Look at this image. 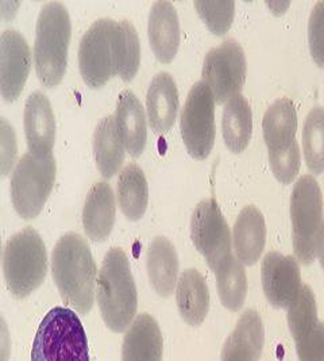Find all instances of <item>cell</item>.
Segmentation results:
<instances>
[{"instance_id":"52a82bcc","label":"cell","mask_w":324,"mask_h":361,"mask_svg":"<svg viewBox=\"0 0 324 361\" xmlns=\"http://www.w3.org/2000/svg\"><path fill=\"white\" fill-rule=\"evenodd\" d=\"M323 216L319 183L312 175H304L296 181L291 195L292 244L296 259L304 265H309L316 257Z\"/></svg>"},{"instance_id":"ffe728a7","label":"cell","mask_w":324,"mask_h":361,"mask_svg":"<svg viewBox=\"0 0 324 361\" xmlns=\"http://www.w3.org/2000/svg\"><path fill=\"white\" fill-rule=\"evenodd\" d=\"M232 243L237 259L244 265H254L261 259L266 243V225L256 206L243 207L237 216Z\"/></svg>"},{"instance_id":"cb8c5ba5","label":"cell","mask_w":324,"mask_h":361,"mask_svg":"<svg viewBox=\"0 0 324 361\" xmlns=\"http://www.w3.org/2000/svg\"><path fill=\"white\" fill-rule=\"evenodd\" d=\"M262 130L269 152L288 148L297 141V113L291 99H277L266 110L262 121Z\"/></svg>"},{"instance_id":"8d00e7d4","label":"cell","mask_w":324,"mask_h":361,"mask_svg":"<svg viewBox=\"0 0 324 361\" xmlns=\"http://www.w3.org/2000/svg\"><path fill=\"white\" fill-rule=\"evenodd\" d=\"M269 7H270V10L275 13V14H281V13H284L288 7H289V1H285V3H282V1H268L266 3Z\"/></svg>"},{"instance_id":"d6a6232c","label":"cell","mask_w":324,"mask_h":361,"mask_svg":"<svg viewBox=\"0 0 324 361\" xmlns=\"http://www.w3.org/2000/svg\"><path fill=\"white\" fill-rule=\"evenodd\" d=\"M308 42L313 61L324 68V0L318 1L308 20Z\"/></svg>"},{"instance_id":"1f68e13d","label":"cell","mask_w":324,"mask_h":361,"mask_svg":"<svg viewBox=\"0 0 324 361\" xmlns=\"http://www.w3.org/2000/svg\"><path fill=\"white\" fill-rule=\"evenodd\" d=\"M269 161L277 180L282 184L292 183L301 165V153L297 141L288 148L269 152Z\"/></svg>"},{"instance_id":"ba28073f","label":"cell","mask_w":324,"mask_h":361,"mask_svg":"<svg viewBox=\"0 0 324 361\" xmlns=\"http://www.w3.org/2000/svg\"><path fill=\"white\" fill-rule=\"evenodd\" d=\"M56 160L23 154L11 178V200L16 213L25 219L35 218L44 209L56 180Z\"/></svg>"},{"instance_id":"603a6c76","label":"cell","mask_w":324,"mask_h":361,"mask_svg":"<svg viewBox=\"0 0 324 361\" xmlns=\"http://www.w3.org/2000/svg\"><path fill=\"white\" fill-rule=\"evenodd\" d=\"M176 302L180 315L188 325L199 326L204 322L210 310V290L199 271L189 268L181 274Z\"/></svg>"},{"instance_id":"7c38bea8","label":"cell","mask_w":324,"mask_h":361,"mask_svg":"<svg viewBox=\"0 0 324 361\" xmlns=\"http://www.w3.org/2000/svg\"><path fill=\"white\" fill-rule=\"evenodd\" d=\"M263 293L277 309H288L301 290V274L297 259L269 252L261 267Z\"/></svg>"},{"instance_id":"9a60e30c","label":"cell","mask_w":324,"mask_h":361,"mask_svg":"<svg viewBox=\"0 0 324 361\" xmlns=\"http://www.w3.org/2000/svg\"><path fill=\"white\" fill-rule=\"evenodd\" d=\"M265 344V328L258 312L246 310L223 345L220 361H258Z\"/></svg>"},{"instance_id":"3957f363","label":"cell","mask_w":324,"mask_h":361,"mask_svg":"<svg viewBox=\"0 0 324 361\" xmlns=\"http://www.w3.org/2000/svg\"><path fill=\"white\" fill-rule=\"evenodd\" d=\"M96 298L107 328L116 333L130 328L138 307V296L127 256L119 247H111L104 256Z\"/></svg>"},{"instance_id":"ac0fdd59","label":"cell","mask_w":324,"mask_h":361,"mask_svg":"<svg viewBox=\"0 0 324 361\" xmlns=\"http://www.w3.org/2000/svg\"><path fill=\"white\" fill-rule=\"evenodd\" d=\"M113 116L126 150L134 157L141 156L147 140L145 111L139 99L131 90L120 92Z\"/></svg>"},{"instance_id":"2e32d148","label":"cell","mask_w":324,"mask_h":361,"mask_svg":"<svg viewBox=\"0 0 324 361\" xmlns=\"http://www.w3.org/2000/svg\"><path fill=\"white\" fill-rule=\"evenodd\" d=\"M147 34L150 47L161 63H170L177 54L180 23L175 6L168 0L156 1L149 14Z\"/></svg>"},{"instance_id":"e575fe53","label":"cell","mask_w":324,"mask_h":361,"mask_svg":"<svg viewBox=\"0 0 324 361\" xmlns=\"http://www.w3.org/2000/svg\"><path fill=\"white\" fill-rule=\"evenodd\" d=\"M1 173L6 176L16 156L15 133L6 118H1Z\"/></svg>"},{"instance_id":"484cf974","label":"cell","mask_w":324,"mask_h":361,"mask_svg":"<svg viewBox=\"0 0 324 361\" xmlns=\"http://www.w3.org/2000/svg\"><path fill=\"white\" fill-rule=\"evenodd\" d=\"M222 133L227 148L232 153H241L247 148L253 133V114L242 94L227 100L222 118Z\"/></svg>"},{"instance_id":"e0dca14e","label":"cell","mask_w":324,"mask_h":361,"mask_svg":"<svg viewBox=\"0 0 324 361\" xmlns=\"http://www.w3.org/2000/svg\"><path fill=\"white\" fill-rule=\"evenodd\" d=\"M146 111L150 128L157 133L169 132L178 111V91L175 79L168 72L157 73L149 85Z\"/></svg>"},{"instance_id":"d4e9b609","label":"cell","mask_w":324,"mask_h":361,"mask_svg":"<svg viewBox=\"0 0 324 361\" xmlns=\"http://www.w3.org/2000/svg\"><path fill=\"white\" fill-rule=\"evenodd\" d=\"M125 145L116 129L115 116L107 115L97 122L94 132V154L97 169L104 178L113 176L125 161Z\"/></svg>"},{"instance_id":"f546056e","label":"cell","mask_w":324,"mask_h":361,"mask_svg":"<svg viewBox=\"0 0 324 361\" xmlns=\"http://www.w3.org/2000/svg\"><path fill=\"white\" fill-rule=\"evenodd\" d=\"M318 322L316 299L307 284H303L299 295L288 307V326L294 343L307 336Z\"/></svg>"},{"instance_id":"7402d4cb","label":"cell","mask_w":324,"mask_h":361,"mask_svg":"<svg viewBox=\"0 0 324 361\" xmlns=\"http://www.w3.org/2000/svg\"><path fill=\"white\" fill-rule=\"evenodd\" d=\"M146 268L151 287L158 295H172L177 281V252L165 237H156L146 252Z\"/></svg>"},{"instance_id":"4dcf8cb0","label":"cell","mask_w":324,"mask_h":361,"mask_svg":"<svg viewBox=\"0 0 324 361\" xmlns=\"http://www.w3.org/2000/svg\"><path fill=\"white\" fill-rule=\"evenodd\" d=\"M194 4L196 11L212 33L223 35L230 30L235 14V3L232 0L194 1Z\"/></svg>"},{"instance_id":"83f0119b","label":"cell","mask_w":324,"mask_h":361,"mask_svg":"<svg viewBox=\"0 0 324 361\" xmlns=\"http://www.w3.org/2000/svg\"><path fill=\"white\" fill-rule=\"evenodd\" d=\"M216 287L222 305L231 310L238 312L247 295V278L243 264L237 256H230L216 271Z\"/></svg>"},{"instance_id":"f1b7e54d","label":"cell","mask_w":324,"mask_h":361,"mask_svg":"<svg viewBox=\"0 0 324 361\" xmlns=\"http://www.w3.org/2000/svg\"><path fill=\"white\" fill-rule=\"evenodd\" d=\"M303 148L308 169L316 175L324 171V109H311L303 126Z\"/></svg>"},{"instance_id":"5bb4252c","label":"cell","mask_w":324,"mask_h":361,"mask_svg":"<svg viewBox=\"0 0 324 361\" xmlns=\"http://www.w3.org/2000/svg\"><path fill=\"white\" fill-rule=\"evenodd\" d=\"M25 133L29 153L37 159L51 156L56 141V119L48 97L34 91L25 106Z\"/></svg>"},{"instance_id":"30bf717a","label":"cell","mask_w":324,"mask_h":361,"mask_svg":"<svg viewBox=\"0 0 324 361\" xmlns=\"http://www.w3.org/2000/svg\"><path fill=\"white\" fill-rule=\"evenodd\" d=\"M246 69L244 51L235 39H226L208 50L204 57L201 75L215 102L223 103L241 94L246 80Z\"/></svg>"},{"instance_id":"44dd1931","label":"cell","mask_w":324,"mask_h":361,"mask_svg":"<svg viewBox=\"0 0 324 361\" xmlns=\"http://www.w3.org/2000/svg\"><path fill=\"white\" fill-rule=\"evenodd\" d=\"M115 222V197L113 188L106 181L94 184L85 197L82 225L85 234L94 241H104Z\"/></svg>"},{"instance_id":"9c48e42d","label":"cell","mask_w":324,"mask_h":361,"mask_svg":"<svg viewBox=\"0 0 324 361\" xmlns=\"http://www.w3.org/2000/svg\"><path fill=\"white\" fill-rule=\"evenodd\" d=\"M181 135L189 154L203 160L215 144V98L208 85L197 82L191 88L180 118Z\"/></svg>"},{"instance_id":"d6986e66","label":"cell","mask_w":324,"mask_h":361,"mask_svg":"<svg viewBox=\"0 0 324 361\" xmlns=\"http://www.w3.org/2000/svg\"><path fill=\"white\" fill-rule=\"evenodd\" d=\"M163 340L157 321L149 314L135 317L125 336L122 361H162Z\"/></svg>"},{"instance_id":"8fae6325","label":"cell","mask_w":324,"mask_h":361,"mask_svg":"<svg viewBox=\"0 0 324 361\" xmlns=\"http://www.w3.org/2000/svg\"><path fill=\"white\" fill-rule=\"evenodd\" d=\"M191 238L211 269L216 271L231 253V234L216 200H201L191 218Z\"/></svg>"},{"instance_id":"d590c367","label":"cell","mask_w":324,"mask_h":361,"mask_svg":"<svg viewBox=\"0 0 324 361\" xmlns=\"http://www.w3.org/2000/svg\"><path fill=\"white\" fill-rule=\"evenodd\" d=\"M316 257L319 259L320 265L324 269V224L322 230L319 233V238H318V247H316Z\"/></svg>"},{"instance_id":"8992f818","label":"cell","mask_w":324,"mask_h":361,"mask_svg":"<svg viewBox=\"0 0 324 361\" xmlns=\"http://www.w3.org/2000/svg\"><path fill=\"white\" fill-rule=\"evenodd\" d=\"M48 255L41 235L32 229L14 234L6 244L3 272L10 293L26 298L37 290L46 276Z\"/></svg>"},{"instance_id":"5b68a950","label":"cell","mask_w":324,"mask_h":361,"mask_svg":"<svg viewBox=\"0 0 324 361\" xmlns=\"http://www.w3.org/2000/svg\"><path fill=\"white\" fill-rule=\"evenodd\" d=\"M32 361H89L88 340L76 312L54 307L45 315L34 337Z\"/></svg>"},{"instance_id":"277c9868","label":"cell","mask_w":324,"mask_h":361,"mask_svg":"<svg viewBox=\"0 0 324 361\" xmlns=\"http://www.w3.org/2000/svg\"><path fill=\"white\" fill-rule=\"evenodd\" d=\"M70 33V17L64 4L46 3L38 16L34 44L37 75L46 87L57 85L64 78Z\"/></svg>"},{"instance_id":"4fadbf2b","label":"cell","mask_w":324,"mask_h":361,"mask_svg":"<svg viewBox=\"0 0 324 361\" xmlns=\"http://www.w3.org/2000/svg\"><path fill=\"white\" fill-rule=\"evenodd\" d=\"M0 85L6 100H15L32 69V54L25 37L16 30H4L0 37Z\"/></svg>"},{"instance_id":"4316f807","label":"cell","mask_w":324,"mask_h":361,"mask_svg":"<svg viewBox=\"0 0 324 361\" xmlns=\"http://www.w3.org/2000/svg\"><path fill=\"white\" fill-rule=\"evenodd\" d=\"M118 203L122 213L130 221H138L144 216L149 202V187L144 171L134 163L126 165L116 184Z\"/></svg>"},{"instance_id":"836d02e7","label":"cell","mask_w":324,"mask_h":361,"mask_svg":"<svg viewBox=\"0 0 324 361\" xmlns=\"http://www.w3.org/2000/svg\"><path fill=\"white\" fill-rule=\"evenodd\" d=\"M296 352L300 361H324V322L319 321L296 343Z\"/></svg>"},{"instance_id":"7a4b0ae2","label":"cell","mask_w":324,"mask_h":361,"mask_svg":"<svg viewBox=\"0 0 324 361\" xmlns=\"http://www.w3.org/2000/svg\"><path fill=\"white\" fill-rule=\"evenodd\" d=\"M51 272L65 303L80 314L91 312L96 265L80 234L68 233L58 240L51 253Z\"/></svg>"},{"instance_id":"6da1fadb","label":"cell","mask_w":324,"mask_h":361,"mask_svg":"<svg viewBox=\"0 0 324 361\" xmlns=\"http://www.w3.org/2000/svg\"><path fill=\"white\" fill-rule=\"evenodd\" d=\"M141 64V42L134 25L100 18L84 33L79 48V66L84 82L99 88L119 75L130 82Z\"/></svg>"}]
</instances>
